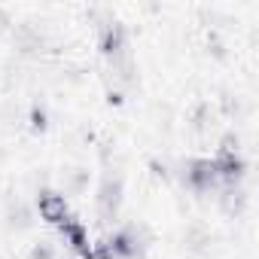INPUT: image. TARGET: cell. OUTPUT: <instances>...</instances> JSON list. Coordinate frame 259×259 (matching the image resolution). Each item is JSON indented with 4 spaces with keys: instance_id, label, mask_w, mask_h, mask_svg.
I'll use <instances>...</instances> for the list:
<instances>
[{
    "instance_id": "obj_1",
    "label": "cell",
    "mask_w": 259,
    "mask_h": 259,
    "mask_svg": "<svg viewBox=\"0 0 259 259\" xmlns=\"http://www.w3.org/2000/svg\"><path fill=\"white\" fill-rule=\"evenodd\" d=\"M210 162H213L220 189H238V186H241V180H244V174H247V162H244L241 150H238L232 141H226V144L217 150V156H213Z\"/></svg>"
},
{
    "instance_id": "obj_2",
    "label": "cell",
    "mask_w": 259,
    "mask_h": 259,
    "mask_svg": "<svg viewBox=\"0 0 259 259\" xmlns=\"http://www.w3.org/2000/svg\"><path fill=\"white\" fill-rule=\"evenodd\" d=\"M144 253V238L135 229H119L104 244H95V259H138Z\"/></svg>"
},
{
    "instance_id": "obj_3",
    "label": "cell",
    "mask_w": 259,
    "mask_h": 259,
    "mask_svg": "<svg viewBox=\"0 0 259 259\" xmlns=\"http://www.w3.org/2000/svg\"><path fill=\"white\" fill-rule=\"evenodd\" d=\"M183 180H186V186L192 192H213V189H220V180H217V171H213L210 159H192V162H186Z\"/></svg>"
},
{
    "instance_id": "obj_4",
    "label": "cell",
    "mask_w": 259,
    "mask_h": 259,
    "mask_svg": "<svg viewBox=\"0 0 259 259\" xmlns=\"http://www.w3.org/2000/svg\"><path fill=\"white\" fill-rule=\"evenodd\" d=\"M37 210H40V217H43V223H49V226H55V229H61L73 213H70V204H67V198L64 195H58V192H40V198H37Z\"/></svg>"
},
{
    "instance_id": "obj_5",
    "label": "cell",
    "mask_w": 259,
    "mask_h": 259,
    "mask_svg": "<svg viewBox=\"0 0 259 259\" xmlns=\"http://www.w3.org/2000/svg\"><path fill=\"white\" fill-rule=\"evenodd\" d=\"M58 235L64 238V244H67L79 259H95V244L89 241V232H85V226H82L76 217H70V220L58 229Z\"/></svg>"
},
{
    "instance_id": "obj_6",
    "label": "cell",
    "mask_w": 259,
    "mask_h": 259,
    "mask_svg": "<svg viewBox=\"0 0 259 259\" xmlns=\"http://www.w3.org/2000/svg\"><path fill=\"white\" fill-rule=\"evenodd\" d=\"M101 55L107 58V61H113V64H119L122 58H128V37H125V28L122 25H107L104 31H101Z\"/></svg>"
},
{
    "instance_id": "obj_7",
    "label": "cell",
    "mask_w": 259,
    "mask_h": 259,
    "mask_svg": "<svg viewBox=\"0 0 259 259\" xmlns=\"http://www.w3.org/2000/svg\"><path fill=\"white\" fill-rule=\"evenodd\" d=\"M119 201H122V183L113 180V177H107L101 183V192H98V210H101V217H107V220L116 217Z\"/></svg>"
},
{
    "instance_id": "obj_8",
    "label": "cell",
    "mask_w": 259,
    "mask_h": 259,
    "mask_svg": "<svg viewBox=\"0 0 259 259\" xmlns=\"http://www.w3.org/2000/svg\"><path fill=\"white\" fill-rule=\"evenodd\" d=\"M31 259H52V253H49V247H46V244H40V247L34 250V256H31Z\"/></svg>"
}]
</instances>
